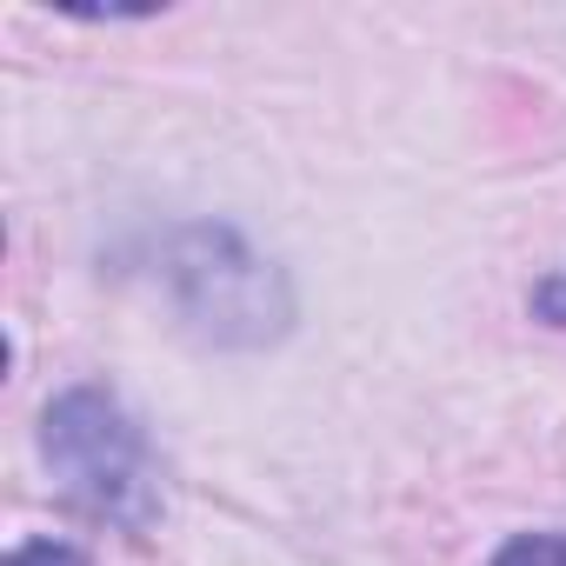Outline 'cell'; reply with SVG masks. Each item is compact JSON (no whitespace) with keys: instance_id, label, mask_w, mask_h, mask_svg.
<instances>
[{"instance_id":"obj_1","label":"cell","mask_w":566,"mask_h":566,"mask_svg":"<svg viewBox=\"0 0 566 566\" xmlns=\"http://www.w3.org/2000/svg\"><path fill=\"white\" fill-rule=\"evenodd\" d=\"M41 447H48L61 486H67L87 513L120 520V526H147V520H154L147 447H140L134 420H127L107 394L81 387V394L54 400V407H48V433H41Z\"/></svg>"},{"instance_id":"obj_2","label":"cell","mask_w":566,"mask_h":566,"mask_svg":"<svg viewBox=\"0 0 566 566\" xmlns=\"http://www.w3.org/2000/svg\"><path fill=\"white\" fill-rule=\"evenodd\" d=\"M493 566H566V533H520L500 546Z\"/></svg>"},{"instance_id":"obj_3","label":"cell","mask_w":566,"mask_h":566,"mask_svg":"<svg viewBox=\"0 0 566 566\" xmlns=\"http://www.w3.org/2000/svg\"><path fill=\"white\" fill-rule=\"evenodd\" d=\"M8 566H87V559L74 546H61V539H28V546H14Z\"/></svg>"},{"instance_id":"obj_4","label":"cell","mask_w":566,"mask_h":566,"mask_svg":"<svg viewBox=\"0 0 566 566\" xmlns=\"http://www.w3.org/2000/svg\"><path fill=\"white\" fill-rule=\"evenodd\" d=\"M546 301H566V280H553V287H546Z\"/></svg>"}]
</instances>
